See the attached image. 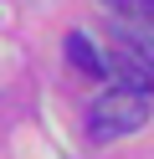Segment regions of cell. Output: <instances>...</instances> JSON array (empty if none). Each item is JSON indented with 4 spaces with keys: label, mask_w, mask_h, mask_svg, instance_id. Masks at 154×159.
I'll use <instances>...</instances> for the list:
<instances>
[{
    "label": "cell",
    "mask_w": 154,
    "mask_h": 159,
    "mask_svg": "<svg viewBox=\"0 0 154 159\" xmlns=\"http://www.w3.org/2000/svg\"><path fill=\"white\" fill-rule=\"evenodd\" d=\"M149 108H154V93L108 87V93H98L92 108H87V134L92 139H123V134H133V128L149 123Z\"/></svg>",
    "instance_id": "obj_1"
},
{
    "label": "cell",
    "mask_w": 154,
    "mask_h": 159,
    "mask_svg": "<svg viewBox=\"0 0 154 159\" xmlns=\"http://www.w3.org/2000/svg\"><path fill=\"white\" fill-rule=\"evenodd\" d=\"M113 82L118 87H139V93H154V31L149 26L118 31V46H113Z\"/></svg>",
    "instance_id": "obj_2"
},
{
    "label": "cell",
    "mask_w": 154,
    "mask_h": 159,
    "mask_svg": "<svg viewBox=\"0 0 154 159\" xmlns=\"http://www.w3.org/2000/svg\"><path fill=\"white\" fill-rule=\"evenodd\" d=\"M67 62L77 67V72H87V77H113V57H103L98 46H92V36H82V31L67 36Z\"/></svg>",
    "instance_id": "obj_3"
},
{
    "label": "cell",
    "mask_w": 154,
    "mask_h": 159,
    "mask_svg": "<svg viewBox=\"0 0 154 159\" xmlns=\"http://www.w3.org/2000/svg\"><path fill=\"white\" fill-rule=\"evenodd\" d=\"M103 5H113L123 21H133V26H149V31H154V0H103Z\"/></svg>",
    "instance_id": "obj_4"
}]
</instances>
